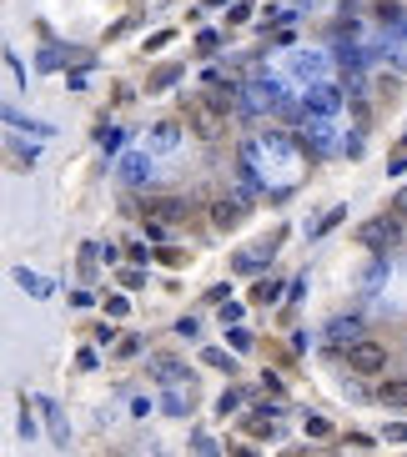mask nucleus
Instances as JSON below:
<instances>
[{
    "mask_svg": "<svg viewBox=\"0 0 407 457\" xmlns=\"http://www.w3.org/2000/svg\"><path fill=\"white\" fill-rule=\"evenodd\" d=\"M181 121H186L191 136H201V141H217L226 131V116L211 106V96H181Z\"/></svg>",
    "mask_w": 407,
    "mask_h": 457,
    "instance_id": "1",
    "label": "nucleus"
},
{
    "mask_svg": "<svg viewBox=\"0 0 407 457\" xmlns=\"http://www.w3.org/2000/svg\"><path fill=\"white\" fill-rule=\"evenodd\" d=\"M397 236H402V222H397V216H372V222L357 226V242L367 247V251H377V256H388V251L397 247Z\"/></svg>",
    "mask_w": 407,
    "mask_h": 457,
    "instance_id": "2",
    "label": "nucleus"
},
{
    "mask_svg": "<svg viewBox=\"0 0 407 457\" xmlns=\"http://www.w3.org/2000/svg\"><path fill=\"white\" fill-rule=\"evenodd\" d=\"M347 372H352V377H377V372H388V347L372 342V337H362L357 347H347Z\"/></svg>",
    "mask_w": 407,
    "mask_h": 457,
    "instance_id": "3",
    "label": "nucleus"
},
{
    "mask_svg": "<svg viewBox=\"0 0 407 457\" xmlns=\"http://www.w3.org/2000/svg\"><path fill=\"white\" fill-rule=\"evenodd\" d=\"M247 211H251V196L226 191V196H217V201H211V226H217V231H231V226L247 222Z\"/></svg>",
    "mask_w": 407,
    "mask_h": 457,
    "instance_id": "4",
    "label": "nucleus"
},
{
    "mask_svg": "<svg viewBox=\"0 0 407 457\" xmlns=\"http://www.w3.org/2000/svg\"><path fill=\"white\" fill-rule=\"evenodd\" d=\"M146 216H156L161 226H181L191 216V206L181 201V196H156V201H146Z\"/></svg>",
    "mask_w": 407,
    "mask_h": 457,
    "instance_id": "5",
    "label": "nucleus"
},
{
    "mask_svg": "<svg viewBox=\"0 0 407 457\" xmlns=\"http://www.w3.org/2000/svg\"><path fill=\"white\" fill-rule=\"evenodd\" d=\"M146 367L156 372V382H166V387H176L181 377H186V367H181V357H166V352H156V357H146Z\"/></svg>",
    "mask_w": 407,
    "mask_h": 457,
    "instance_id": "6",
    "label": "nucleus"
},
{
    "mask_svg": "<svg viewBox=\"0 0 407 457\" xmlns=\"http://www.w3.org/2000/svg\"><path fill=\"white\" fill-rule=\"evenodd\" d=\"M327 342H337V347H357V342H362V322H357V317H337V322L327 326Z\"/></svg>",
    "mask_w": 407,
    "mask_h": 457,
    "instance_id": "7",
    "label": "nucleus"
},
{
    "mask_svg": "<svg viewBox=\"0 0 407 457\" xmlns=\"http://www.w3.org/2000/svg\"><path fill=\"white\" fill-rule=\"evenodd\" d=\"M307 111L312 116H332L337 111V91H332V85H312V91H307Z\"/></svg>",
    "mask_w": 407,
    "mask_h": 457,
    "instance_id": "8",
    "label": "nucleus"
},
{
    "mask_svg": "<svg viewBox=\"0 0 407 457\" xmlns=\"http://www.w3.org/2000/svg\"><path fill=\"white\" fill-rule=\"evenodd\" d=\"M377 402L382 407H407V377H388L377 387Z\"/></svg>",
    "mask_w": 407,
    "mask_h": 457,
    "instance_id": "9",
    "label": "nucleus"
},
{
    "mask_svg": "<svg viewBox=\"0 0 407 457\" xmlns=\"http://www.w3.org/2000/svg\"><path fill=\"white\" fill-rule=\"evenodd\" d=\"M121 176H126V181H146V176H151V156H141V151H131V156L121 161Z\"/></svg>",
    "mask_w": 407,
    "mask_h": 457,
    "instance_id": "10",
    "label": "nucleus"
},
{
    "mask_svg": "<svg viewBox=\"0 0 407 457\" xmlns=\"http://www.w3.org/2000/svg\"><path fill=\"white\" fill-rule=\"evenodd\" d=\"M176 76H181V65H161V71L146 81V96H156V91H166V85H176Z\"/></svg>",
    "mask_w": 407,
    "mask_h": 457,
    "instance_id": "11",
    "label": "nucleus"
},
{
    "mask_svg": "<svg viewBox=\"0 0 407 457\" xmlns=\"http://www.w3.org/2000/svg\"><path fill=\"white\" fill-rule=\"evenodd\" d=\"M176 136H181L176 121H161V126L151 131V146H156V151H171V146H176Z\"/></svg>",
    "mask_w": 407,
    "mask_h": 457,
    "instance_id": "12",
    "label": "nucleus"
},
{
    "mask_svg": "<svg viewBox=\"0 0 407 457\" xmlns=\"http://www.w3.org/2000/svg\"><path fill=\"white\" fill-rule=\"evenodd\" d=\"M276 297H282V281H256V292H251V301H256V307H272Z\"/></svg>",
    "mask_w": 407,
    "mask_h": 457,
    "instance_id": "13",
    "label": "nucleus"
},
{
    "mask_svg": "<svg viewBox=\"0 0 407 457\" xmlns=\"http://www.w3.org/2000/svg\"><path fill=\"white\" fill-rule=\"evenodd\" d=\"M247 432H251V438H272V412H267V407H262V412H251Z\"/></svg>",
    "mask_w": 407,
    "mask_h": 457,
    "instance_id": "14",
    "label": "nucleus"
},
{
    "mask_svg": "<svg viewBox=\"0 0 407 457\" xmlns=\"http://www.w3.org/2000/svg\"><path fill=\"white\" fill-rule=\"evenodd\" d=\"M201 362H206V367H226V372H231V357L222 352V347H206V352H201Z\"/></svg>",
    "mask_w": 407,
    "mask_h": 457,
    "instance_id": "15",
    "label": "nucleus"
},
{
    "mask_svg": "<svg viewBox=\"0 0 407 457\" xmlns=\"http://www.w3.org/2000/svg\"><path fill=\"white\" fill-rule=\"evenodd\" d=\"M231 347H237V352H247V347H251V332H247V326H231Z\"/></svg>",
    "mask_w": 407,
    "mask_h": 457,
    "instance_id": "16",
    "label": "nucleus"
},
{
    "mask_svg": "<svg viewBox=\"0 0 407 457\" xmlns=\"http://www.w3.org/2000/svg\"><path fill=\"white\" fill-rule=\"evenodd\" d=\"M96 141H101L106 151H121V131H106V126H101V136H96Z\"/></svg>",
    "mask_w": 407,
    "mask_h": 457,
    "instance_id": "17",
    "label": "nucleus"
},
{
    "mask_svg": "<svg viewBox=\"0 0 407 457\" xmlns=\"http://www.w3.org/2000/svg\"><path fill=\"white\" fill-rule=\"evenodd\" d=\"M242 407V397H237V392H222V402H217V412H222V417H226V412H237Z\"/></svg>",
    "mask_w": 407,
    "mask_h": 457,
    "instance_id": "18",
    "label": "nucleus"
},
{
    "mask_svg": "<svg viewBox=\"0 0 407 457\" xmlns=\"http://www.w3.org/2000/svg\"><path fill=\"white\" fill-rule=\"evenodd\" d=\"M40 407H46V417H51V432H56V442H66V427H60V417H56V407H51V402H40Z\"/></svg>",
    "mask_w": 407,
    "mask_h": 457,
    "instance_id": "19",
    "label": "nucleus"
},
{
    "mask_svg": "<svg viewBox=\"0 0 407 457\" xmlns=\"http://www.w3.org/2000/svg\"><path fill=\"white\" fill-rule=\"evenodd\" d=\"M307 432H312V438H327L332 422H327V417H307Z\"/></svg>",
    "mask_w": 407,
    "mask_h": 457,
    "instance_id": "20",
    "label": "nucleus"
},
{
    "mask_svg": "<svg viewBox=\"0 0 407 457\" xmlns=\"http://www.w3.org/2000/svg\"><path fill=\"white\" fill-rule=\"evenodd\" d=\"M342 216H347V211H342V206H332V211H327V216H322V222H317V231H332V226H337V222H342Z\"/></svg>",
    "mask_w": 407,
    "mask_h": 457,
    "instance_id": "21",
    "label": "nucleus"
},
{
    "mask_svg": "<svg viewBox=\"0 0 407 457\" xmlns=\"http://www.w3.org/2000/svg\"><path fill=\"white\" fill-rule=\"evenodd\" d=\"M392 216H397V222H407V186L392 196Z\"/></svg>",
    "mask_w": 407,
    "mask_h": 457,
    "instance_id": "22",
    "label": "nucleus"
},
{
    "mask_svg": "<svg viewBox=\"0 0 407 457\" xmlns=\"http://www.w3.org/2000/svg\"><path fill=\"white\" fill-rule=\"evenodd\" d=\"M20 287H31V292H40V297H46L51 287H46V281H40V276H31V272H20Z\"/></svg>",
    "mask_w": 407,
    "mask_h": 457,
    "instance_id": "23",
    "label": "nucleus"
},
{
    "mask_svg": "<svg viewBox=\"0 0 407 457\" xmlns=\"http://www.w3.org/2000/svg\"><path fill=\"white\" fill-rule=\"evenodd\" d=\"M106 312H111V317H126L131 307H126V297H111V301H106Z\"/></svg>",
    "mask_w": 407,
    "mask_h": 457,
    "instance_id": "24",
    "label": "nucleus"
},
{
    "mask_svg": "<svg viewBox=\"0 0 407 457\" xmlns=\"http://www.w3.org/2000/svg\"><path fill=\"white\" fill-rule=\"evenodd\" d=\"M231 457H256V452H251V447H237V452H231Z\"/></svg>",
    "mask_w": 407,
    "mask_h": 457,
    "instance_id": "25",
    "label": "nucleus"
}]
</instances>
